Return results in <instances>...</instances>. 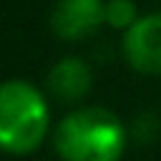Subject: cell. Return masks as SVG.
Segmentation results:
<instances>
[{
	"label": "cell",
	"instance_id": "obj_1",
	"mask_svg": "<svg viewBox=\"0 0 161 161\" xmlns=\"http://www.w3.org/2000/svg\"><path fill=\"white\" fill-rule=\"evenodd\" d=\"M128 131L118 116L101 106L70 111L53 131L60 161H121Z\"/></svg>",
	"mask_w": 161,
	"mask_h": 161
},
{
	"label": "cell",
	"instance_id": "obj_2",
	"mask_svg": "<svg viewBox=\"0 0 161 161\" xmlns=\"http://www.w3.org/2000/svg\"><path fill=\"white\" fill-rule=\"evenodd\" d=\"M50 123V111L43 93L28 80L0 83V151H35Z\"/></svg>",
	"mask_w": 161,
	"mask_h": 161
},
{
	"label": "cell",
	"instance_id": "obj_3",
	"mask_svg": "<svg viewBox=\"0 0 161 161\" xmlns=\"http://www.w3.org/2000/svg\"><path fill=\"white\" fill-rule=\"evenodd\" d=\"M123 55L128 65L141 73H161V13L143 15L126 30Z\"/></svg>",
	"mask_w": 161,
	"mask_h": 161
},
{
	"label": "cell",
	"instance_id": "obj_4",
	"mask_svg": "<svg viewBox=\"0 0 161 161\" xmlns=\"http://www.w3.org/2000/svg\"><path fill=\"white\" fill-rule=\"evenodd\" d=\"M106 23V3L101 0H60L50 15L53 33L63 40H80Z\"/></svg>",
	"mask_w": 161,
	"mask_h": 161
},
{
	"label": "cell",
	"instance_id": "obj_5",
	"mask_svg": "<svg viewBox=\"0 0 161 161\" xmlns=\"http://www.w3.org/2000/svg\"><path fill=\"white\" fill-rule=\"evenodd\" d=\"M91 83H93V75H91V68L86 60L80 58H63L58 60L50 73H48V88L55 98L65 101V103H73V101H80L88 91H91Z\"/></svg>",
	"mask_w": 161,
	"mask_h": 161
},
{
	"label": "cell",
	"instance_id": "obj_6",
	"mask_svg": "<svg viewBox=\"0 0 161 161\" xmlns=\"http://www.w3.org/2000/svg\"><path fill=\"white\" fill-rule=\"evenodd\" d=\"M138 20L136 5L131 0H108L106 3V23L111 28H131Z\"/></svg>",
	"mask_w": 161,
	"mask_h": 161
},
{
	"label": "cell",
	"instance_id": "obj_7",
	"mask_svg": "<svg viewBox=\"0 0 161 161\" xmlns=\"http://www.w3.org/2000/svg\"><path fill=\"white\" fill-rule=\"evenodd\" d=\"M158 128L161 126H158V118L153 113H143L133 121V136L138 141H153L158 136Z\"/></svg>",
	"mask_w": 161,
	"mask_h": 161
}]
</instances>
